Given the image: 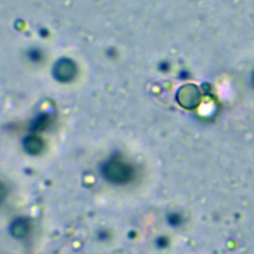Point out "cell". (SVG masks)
Wrapping results in <instances>:
<instances>
[{"mask_svg":"<svg viewBox=\"0 0 254 254\" xmlns=\"http://www.w3.org/2000/svg\"><path fill=\"white\" fill-rule=\"evenodd\" d=\"M102 178L112 185H126L134 178V169L124 161L109 159L100 166Z\"/></svg>","mask_w":254,"mask_h":254,"instance_id":"1","label":"cell"},{"mask_svg":"<svg viewBox=\"0 0 254 254\" xmlns=\"http://www.w3.org/2000/svg\"><path fill=\"white\" fill-rule=\"evenodd\" d=\"M30 229V224L28 220L24 217H17L15 218L9 225V233L15 239H22L24 238Z\"/></svg>","mask_w":254,"mask_h":254,"instance_id":"2","label":"cell"},{"mask_svg":"<svg viewBox=\"0 0 254 254\" xmlns=\"http://www.w3.org/2000/svg\"><path fill=\"white\" fill-rule=\"evenodd\" d=\"M23 147L28 154L37 155L42 151L43 143L40 138L36 136H28L23 142Z\"/></svg>","mask_w":254,"mask_h":254,"instance_id":"3","label":"cell"},{"mask_svg":"<svg viewBox=\"0 0 254 254\" xmlns=\"http://www.w3.org/2000/svg\"><path fill=\"white\" fill-rule=\"evenodd\" d=\"M166 221L167 223L172 227H178L183 223V216L180 212L172 211L167 213L166 215Z\"/></svg>","mask_w":254,"mask_h":254,"instance_id":"4","label":"cell"},{"mask_svg":"<svg viewBox=\"0 0 254 254\" xmlns=\"http://www.w3.org/2000/svg\"><path fill=\"white\" fill-rule=\"evenodd\" d=\"M168 239L167 237L165 236H159L156 238V241H155V244L158 248H165L166 246H168Z\"/></svg>","mask_w":254,"mask_h":254,"instance_id":"5","label":"cell"}]
</instances>
